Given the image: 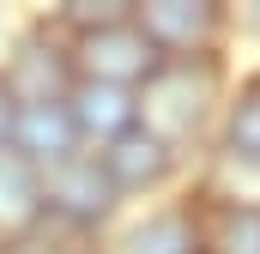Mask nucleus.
I'll list each match as a JSON object with an SVG mask.
<instances>
[{
	"mask_svg": "<svg viewBox=\"0 0 260 254\" xmlns=\"http://www.w3.org/2000/svg\"><path fill=\"white\" fill-rule=\"evenodd\" d=\"M230 91V61L206 55V61H157V73L133 91L139 97V127L157 133L170 151L194 157L200 145H212V127Z\"/></svg>",
	"mask_w": 260,
	"mask_h": 254,
	"instance_id": "f257e3e1",
	"label": "nucleus"
},
{
	"mask_svg": "<svg viewBox=\"0 0 260 254\" xmlns=\"http://www.w3.org/2000/svg\"><path fill=\"white\" fill-rule=\"evenodd\" d=\"M37 194H43V218L85 242H103V230L121 218V194L109 188L97 151H73L61 164L37 170Z\"/></svg>",
	"mask_w": 260,
	"mask_h": 254,
	"instance_id": "f03ea898",
	"label": "nucleus"
},
{
	"mask_svg": "<svg viewBox=\"0 0 260 254\" xmlns=\"http://www.w3.org/2000/svg\"><path fill=\"white\" fill-rule=\"evenodd\" d=\"M139 37L157 49V61H206L224 55L236 18L230 0H133Z\"/></svg>",
	"mask_w": 260,
	"mask_h": 254,
	"instance_id": "7ed1b4c3",
	"label": "nucleus"
},
{
	"mask_svg": "<svg viewBox=\"0 0 260 254\" xmlns=\"http://www.w3.org/2000/svg\"><path fill=\"white\" fill-rule=\"evenodd\" d=\"M0 85L12 91L18 109L67 103V91H73V43H67L49 18L24 24V30L6 37V49H0Z\"/></svg>",
	"mask_w": 260,
	"mask_h": 254,
	"instance_id": "20e7f679",
	"label": "nucleus"
},
{
	"mask_svg": "<svg viewBox=\"0 0 260 254\" xmlns=\"http://www.w3.org/2000/svg\"><path fill=\"white\" fill-rule=\"evenodd\" d=\"M97 164H103L109 188L121 194V206H127V200H157V194H170L182 182V170H188V157L170 151V145H164L157 133H145V127H133L115 145H103Z\"/></svg>",
	"mask_w": 260,
	"mask_h": 254,
	"instance_id": "39448f33",
	"label": "nucleus"
},
{
	"mask_svg": "<svg viewBox=\"0 0 260 254\" xmlns=\"http://www.w3.org/2000/svg\"><path fill=\"white\" fill-rule=\"evenodd\" d=\"M151 73H157V49L139 37V24H133V18L103 24V30H91V37H79V43H73V79L139 91Z\"/></svg>",
	"mask_w": 260,
	"mask_h": 254,
	"instance_id": "423d86ee",
	"label": "nucleus"
},
{
	"mask_svg": "<svg viewBox=\"0 0 260 254\" xmlns=\"http://www.w3.org/2000/svg\"><path fill=\"white\" fill-rule=\"evenodd\" d=\"M194 218H200V254H260V194L200 182Z\"/></svg>",
	"mask_w": 260,
	"mask_h": 254,
	"instance_id": "0eeeda50",
	"label": "nucleus"
},
{
	"mask_svg": "<svg viewBox=\"0 0 260 254\" xmlns=\"http://www.w3.org/2000/svg\"><path fill=\"white\" fill-rule=\"evenodd\" d=\"M212 157L236 176H260V67L230 73L224 109L212 127Z\"/></svg>",
	"mask_w": 260,
	"mask_h": 254,
	"instance_id": "6e6552de",
	"label": "nucleus"
},
{
	"mask_svg": "<svg viewBox=\"0 0 260 254\" xmlns=\"http://www.w3.org/2000/svg\"><path fill=\"white\" fill-rule=\"evenodd\" d=\"M109 254H200L194 194L157 200V206H145L139 218H127V224L109 236Z\"/></svg>",
	"mask_w": 260,
	"mask_h": 254,
	"instance_id": "1a4fd4ad",
	"label": "nucleus"
},
{
	"mask_svg": "<svg viewBox=\"0 0 260 254\" xmlns=\"http://www.w3.org/2000/svg\"><path fill=\"white\" fill-rule=\"evenodd\" d=\"M67 115H73V133H79L85 151H103V145H115L121 133L139 127V97L121 91V85L73 79V91H67Z\"/></svg>",
	"mask_w": 260,
	"mask_h": 254,
	"instance_id": "9d476101",
	"label": "nucleus"
},
{
	"mask_svg": "<svg viewBox=\"0 0 260 254\" xmlns=\"http://www.w3.org/2000/svg\"><path fill=\"white\" fill-rule=\"evenodd\" d=\"M12 151H18L30 170H49V164H61L73 151H85V145H79V133H73L67 103H37V109H18V139H12Z\"/></svg>",
	"mask_w": 260,
	"mask_h": 254,
	"instance_id": "9b49d317",
	"label": "nucleus"
},
{
	"mask_svg": "<svg viewBox=\"0 0 260 254\" xmlns=\"http://www.w3.org/2000/svg\"><path fill=\"white\" fill-rule=\"evenodd\" d=\"M121 18H133V0H61V6H49V24L67 43L103 30V24H121Z\"/></svg>",
	"mask_w": 260,
	"mask_h": 254,
	"instance_id": "f8f14e48",
	"label": "nucleus"
},
{
	"mask_svg": "<svg viewBox=\"0 0 260 254\" xmlns=\"http://www.w3.org/2000/svg\"><path fill=\"white\" fill-rule=\"evenodd\" d=\"M12 139H18V103H12V91L0 85V151H12Z\"/></svg>",
	"mask_w": 260,
	"mask_h": 254,
	"instance_id": "ddd939ff",
	"label": "nucleus"
},
{
	"mask_svg": "<svg viewBox=\"0 0 260 254\" xmlns=\"http://www.w3.org/2000/svg\"><path fill=\"white\" fill-rule=\"evenodd\" d=\"M230 18H236V30H242V37H254V43H260V0H242V6H230Z\"/></svg>",
	"mask_w": 260,
	"mask_h": 254,
	"instance_id": "4468645a",
	"label": "nucleus"
},
{
	"mask_svg": "<svg viewBox=\"0 0 260 254\" xmlns=\"http://www.w3.org/2000/svg\"><path fill=\"white\" fill-rule=\"evenodd\" d=\"M67 254H109V242H79V248H67Z\"/></svg>",
	"mask_w": 260,
	"mask_h": 254,
	"instance_id": "2eb2a0df",
	"label": "nucleus"
}]
</instances>
